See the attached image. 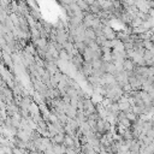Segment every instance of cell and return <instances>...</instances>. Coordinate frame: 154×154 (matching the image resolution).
<instances>
[{
    "label": "cell",
    "instance_id": "cell-2",
    "mask_svg": "<svg viewBox=\"0 0 154 154\" xmlns=\"http://www.w3.org/2000/svg\"><path fill=\"white\" fill-rule=\"evenodd\" d=\"M64 141H65L66 146H72V144H74V141H72L70 137H65V139H64Z\"/></svg>",
    "mask_w": 154,
    "mask_h": 154
},
{
    "label": "cell",
    "instance_id": "cell-1",
    "mask_svg": "<svg viewBox=\"0 0 154 154\" xmlns=\"http://www.w3.org/2000/svg\"><path fill=\"white\" fill-rule=\"evenodd\" d=\"M133 61H130V60H125L124 61V68L126 69V70H133Z\"/></svg>",
    "mask_w": 154,
    "mask_h": 154
},
{
    "label": "cell",
    "instance_id": "cell-4",
    "mask_svg": "<svg viewBox=\"0 0 154 154\" xmlns=\"http://www.w3.org/2000/svg\"><path fill=\"white\" fill-rule=\"evenodd\" d=\"M144 46L147 47L148 50H151V48H152V44H151V42H144Z\"/></svg>",
    "mask_w": 154,
    "mask_h": 154
},
{
    "label": "cell",
    "instance_id": "cell-3",
    "mask_svg": "<svg viewBox=\"0 0 154 154\" xmlns=\"http://www.w3.org/2000/svg\"><path fill=\"white\" fill-rule=\"evenodd\" d=\"M126 118H128V120H135L136 119L135 115H133V113H129V115L126 116Z\"/></svg>",
    "mask_w": 154,
    "mask_h": 154
}]
</instances>
